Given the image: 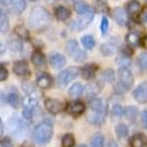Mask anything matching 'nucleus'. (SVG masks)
Segmentation results:
<instances>
[{
    "instance_id": "6",
    "label": "nucleus",
    "mask_w": 147,
    "mask_h": 147,
    "mask_svg": "<svg viewBox=\"0 0 147 147\" xmlns=\"http://www.w3.org/2000/svg\"><path fill=\"white\" fill-rule=\"evenodd\" d=\"M75 12L78 15H81L82 18H91L93 19V16H94V9H91L90 5L84 3V2H78L75 5Z\"/></svg>"
},
{
    "instance_id": "26",
    "label": "nucleus",
    "mask_w": 147,
    "mask_h": 147,
    "mask_svg": "<svg viewBox=\"0 0 147 147\" xmlns=\"http://www.w3.org/2000/svg\"><path fill=\"white\" fill-rule=\"evenodd\" d=\"M31 60L35 66H44L46 65V57L41 52H34L31 56Z\"/></svg>"
},
{
    "instance_id": "12",
    "label": "nucleus",
    "mask_w": 147,
    "mask_h": 147,
    "mask_svg": "<svg viewBox=\"0 0 147 147\" xmlns=\"http://www.w3.org/2000/svg\"><path fill=\"white\" fill-rule=\"evenodd\" d=\"M46 109L50 113L56 115V113H59L60 110H62V103H60L59 100H56V99H47L46 100Z\"/></svg>"
},
{
    "instance_id": "17",
    "label": "nucleus",
    "mask_w": 147,
    "mask_h": 147,
    "mask_svg": "<svg viewBox=\"0 0 147 147\" xmlns=\"http://www.w3.org/2000/svg\"><path fill=\"white\" fill-rule=\"evenodd\" d=\"M96 72H97L96 65H85L84 68H81V75L85 80H93L96 77Z\"/></svg>"
},
{
    "instance_id": "36",
    "label": "nucleus",
    "mask_w": 147,
    "mask_h": 147,
    "mask_svg": "<svg viewBox=\"0 0 147 147\" xmlns=\"http://www.w3.org/2000/svg\"><path fill=\"white\" fill-rule=\"evenodd\" d=\"M116 136H118L119 138L127 137V136H128V127H127L125 124H119V125L116 127Z\"/></svg>"
},
{
    "instance_id": "44",
    "label": "nucleus",
    "mask_w": 147,
    "mask_h": 147,
    "mask_svg": "<svg viewBox=\"0 0 147 147\" xmlns=\"http://www.w3.org/2000/svg\"><path fill=\"white\" fill-rule=\"evenodd\" d=\"M97 9H99L100 12H106V10H107V7H106V5H105L103 0H97Z\"/></svg>"
},
{
    "instance_id": "50",
    "label": "nucleus",
    "mask_w": 147,
    "mask_h": 147,
    "mask_svg": "<svg viewBox=\"0 0 147 147\" xmlns=\"http://www.w3.org/2000/svg\"><path fill=\"white\" fill-rule=\"evenodd\" d=\"M57 0H47V3H56Z\"/></svg>"
},
{
    "instance_id": "39",
    "label": "nucleus",
    "mask_w": 147,
    "mask_h": 147,
    "mask_svg": "<svg viewBox=\"0 0 147 147\" xmlns=\"http://www.w3.org/2000/svg\"><path fill=\"white\" fill-rule=\"evenodd\" d=\"M138 66L144 71H147V52H143L138 56Z\"/></svg>"
},
{
    "instance_id": "27",
    "label": "nucleus",
    "mask_w": 147,
    "mask_h": 147,
    "mask_svg": "<svg viewBox=\"0 0 147 147\" xmlns=\"http://www.w3.org/2000/svg\"><path fill=\"white\" fill-rule=\"evenodd\" d=\"M84 94V87L80 84V82H75L72 85V87L69 88V96L71 97H80Z\"/></svg>"
},
{
    "instance_id": "28",
    "label": "nucleus",
    "mask_w": 147,
    "mask_h": 147,
    "mask_svg": "<svg viewBox=\"0 0 147 147\" xmlns=\"http://www.w3.org/2000/svg\"><path fill=\"white\" fill-rule=\"evenodd\" d=\"M81 44H82V47H84V49H87V50H91V49H94L96 41H94V38H93L91 35H82V38H81Z\"/></svg>"
},
{
    "instance_id": "30",
    "label": "nucleus",
    "mask_w": 147,
    "mask_h": 147,
    "mask_svg": "<svg viewBox=\"0 0 147 147\" xmlns=\"http://www.w3.org/2000/svg\"><path fill=\"white\" fill-rule=\"evenodd\" d=\"M15 35L19 37V38H24V40H28V37H30V32L28 30L24 27V25H18L15 27Z\"/></svg>"
},
{
    "instance_id": "22",
    "label": "nucleus",
    "mask_w": 147,
    "mask_h": 147,
    "mask_svg": "<svg viewBox=\"0 0 147 147\" xmlns=\"http://www.w3.org/2000/svg\"><path fill=\"white\" fill-rule=\"evenodd\" d=\"M9 28V18H7V12L5 7H2L0 10V31L2 32H6Z\"/></svg>"
},
{
    "instance_id": "52",
    "label": "nucleus",
    "mask_w": 147,
    "mask_h": 147,
    "mask_svg": "<svg viewBox=\"0 0 147 147\" xmlns=\"http://www.w3.org/2000/svg\"><path fill=\"white\" fill-rule=\"evenodd\" d=\"M30 2H37V0H30Z\"/></svg>"
},
{
    "instance_id": "14",
    "label": "nucleus",
    "mask_w": 147,
    "mask_h": 147,
    "mask_svg": "<svg viewBox=\"0 0 147 147\" xmlns=\"http://www.w3.org/2000/svg\"><path fill=\"white\" fill-rule=\"evenodd\" d=\"M65 63H66V57L62 56L60 53H53V55H50V65H52L53 68L59 69V68L65 66Z\"/></svg>"
},
{
    "instance_id": "5",
    "label": "nucleus",
    "mask_w": 147,
    "mask_h": 147,
    "mask_svg": "<svg viewBox=\"0 0 147 147\" xmlns=\"http://www.w3.org/2000/svg\"><path fill=\"white\" fill-rule=\"evenodd\" d=\"M78 75V69L77 68H68L65 71H62L57 75V84L60 87H63V85L69 84L72 80H75V77Z\"/></svg>"
},
{
    "instance_id": "7",
    "label": "nucleus",
    "mask_w": 147,
    "mask_h": 147,
    "mask_svg": "<svg viewBox=\"0 0 147 147\" xmlns=\"http://www.w3.org/2000/svg\"><path fill=\"white\" fill-rule=\"evenodd\" d=\"M134 99L138 103H146L147 102V82H141L138 87L134 90Z\"/></svg>"
},
{
    "instance_id": "54",
    "label": "nucleus",
    "mask_w": 147,
    "mask_h": 147,
    "mask_svg": "<svg viewBox=\"0 0 147 147\" xmlns=\"http://www.w3.org/2000/svg\"><path fill=\"white\" fill-rule=\"evenodd\" d=\"M146 2H147V0H146Z\"/></svg>"
},
{
    "instance_id": "23",
    "label": "nucleus",
    "mask_w": 147,
    "mask_h": 147,
    "mask_svg": "<svg viewBox=\"0 0 147 147\" xmlns=\"http://www.w3.org/2000/svg\"><path fill=\"white\" fill-rule=\"evenodd\" d=\"M99 90H100V85L96 84V82H93V84L87 85L84 91H85V96L90 97V99L93 100V99H96V97H97V93H99Z\"/></svg>"
},
{
    "instance_id": "53",
    "label": "nucleus",
    "mask_w": 147,
    "mask_h": 147,
    "mask_svg": "<svg viewBox=\"0 0 147 147\" xmlns=\"http://www.w3.org/2000/svg\"><path fill=\"white\" fill-rule=\"evenodd\" d=\"M71 2H77V0H71Z\"/></svg>"
},
{
    "instance_id": "3",
    "label": "nucleus",
    "mask_w": 147,
    "mask_h": 147,
    "mask_svg": "<svg viewBox=\"0 0 147 147\" xmlns=\"http://www.w3.org/2000/svg\"><path fill=\"white\" fill-rule=\"evenodd\" d=\"M118 84L115 85V90L118 93H125L127 90L131 88V85L134 82V77H132V72L128 69V68H124L121 66L119 68V72H118Z\"/></svg>"
},
{
    "instance_id": "34",
    "label": "nucleus",
    "mask_w": 147,
    "mask_h": 147,
    "mask_svg": "<svg viewBox=\"0 0 147 147\" xmlns=\"http://www.w3.org/2000/svg\"><path fill=\"white\" fill-rule=\"evenodd\" d=\"M74 144H75V138L72 134H65L62 137V147H74Z\"/></svg>"
},
{
    "instance_id": "42",
    "label": "nucleus",
    "mask_w": 147,
    "mask_h": 147,
    "mask_svg": "<svg viewBox=\"0 0 147 147\" xmlns=\"http://www.w3.org/2000/svg\"><path fill=\"white\" fill-rule=\"evenodd\" d=\"M7 78V69L2 65V66H0V81H5Z\"/></svg>"
},
{
    "instance_id": "9",
    "label": "nucleus",
    "mask_w": 147,
    "mask_h": 147,
    "mask_svg": "<svg viewBox=\"0 0 147 147\" xmlns=\"http://www.w3.org/2000/svg\"><path fill=\"white\" fill-rule=\"evenodd\" d=\"M127 13L128 12L125 10V9H122V7H115L113 10H112V18L119 24V25H125L127 24Z\"/></svg>"
},
{
    "instance_id": "48",
    "label": "nucleus",
    "mask_w": 147,
    "mask_h": 147,
    "mask_svg": "<svg viewBox=\"0 0 147 147\" xmlns=\"http://www.w3.org/2000/svg\"><path fill=\"white\" fill-rule=\"evenodd\" d=\"M107 147H119V146H118V143H115V141H109Z\"/></svg>"
},
{
    "instance_id": "18",
    "label": "nucleus",
    "mask_w": 147,
    "mask_h": 147,
    "mask_svg": "<svg viewBox=\"0 0 147 147\" xmlns=\"http://www.w3.org/2000/svg\"><path fill=\"white\" fill-rule=\"evenodd\" d=\"M127 12L131 16H137L140 12H141V5L137 0H129L128 5H127Z\"/></svg>"
},
{
    "instance_id": "13",
    "label": "nucleus",
    "mask_w": 147,
    "mask_h": 147,
    "mask_svg": "<svg viewBox=\"0 0 147 147\" xmlns=\"http://www.w3.org/2000/svg\"><path fill=\"white\" fill-rule=\"evenodd\" d=\"M90 109L91 110H97V112H106L107 113V103L105 99H93L90 103Z\"/></svg>"
},
{
    "instance_id": "16",
    "label": "nucleus",
    "mask_w": 147,
    "mask_h": 147,
    "mask_svg": "<svg viewBox=\"0 0 147 147\" xmlns=\"http://www.w3.org/2000/svg\"><path fill=\"white\" fill-rule=\"evenodd\" d=\"M127 43L131 46V47H136V46H140L141 43V35L138 31H131L127 34Z\"/></svg>"
},
{
    "instance_id": "32",
    "label": "nucleus",
    "mask_w": 147,
    "mask_h": 147,
    "mask_svg": "<svg viewBox=\"0 0 147 147\" xmlns=\"http://www.w3.org/2000/svg\"><path fill=\"white\" fill-rule=\"evenodd\" d=\"M38 112L40 113V109L37 107V109H31V107H24V110H22V115H24V118L25 119H28V121H31L34 116H35V113Z\"/></svg>"
},
{
    "instance_id": "8",
    "label": "nucleus",
    "mask_w": 147,
    "mask_h": 147,
    "mask_svg": "<svg viewBox=\"0 0 147 147\" xmlns=\"http://www.w3.org/2000/svg\"><path fill=\"white\" fill-rule=\"evenodd\" d=\"M66 110L69 115H74V116H80L84 113L85 110V106L82 102H71L68 106H66Z\"/></svg>"
},
{
    "instance_id": "4",
    "label": "nucleus",
    "mask_w": 147,
    "mask_h": 147,
    "mask_svg": "<svg viewBox=\"0 0 147 147\" xmlns=\"http://www.w3.org/2000/svg\"><path fill=\"white\" fill-rule=\"evenodd\" d=\"M66 50L72 56V59L77 60V62H84V60L87 59V53H85V50H82V49L80 47V44L75 40H69L68 41Z\"/></svg>"
},
{
    "instance_id": "21",
    "label": "nucleus",
    "mask_w": 147,
    "mask_h": 147,
    "mask_svg": "<svg viewBox=\"0 0 147 147\" xmlns=\"http://www.w3.org/2000/svg\"><path fill=\"white\" fill-rule=\"evenodd\" d=\"M146 143H147V140H146V136H143V134H136L129 140L131 147H144Z\"/></svg>"
},
{
    "instance_id": "1",
    "label": "nucleus",
    "mask_w": 147,
    "mask_h": 147,
    "mask_svg": "<svg viewBox=\"0 0 147 147\" xmlns=\"http://www.w3.org/2000/svg\"><path fill=\"white\" fill-rule=\"evenodd\" d=\"M52 136H53V124H52V121H49V119L41 121L32 131L34 141L37 144H40V146L47 144L49 141H50Z\"/></svg>"
},
{
    "instance_id": "45",
    "label": "nucleus",
    "mask_w": 147,
    "mask_h": 147,
    "mask_svg": "<svg viewBox=\"0 0 147 147\" xmlns=\"http://www.w3.org/2000/svg\"><path fill=\"white\" fill-rule=\"evenodd\" d=\"M0 2H2V7H10V5H12V2H13V0H0Z\"/></svg>"
},
{
    "instance_id": "43",
    "label": "nucleus",
    "mask_w": 147,
    "mask_h": 147,
    "mask_svg": "<svg viewBox=\"0 0 147 147\" xmlns=\"http://www.w3.org/2000/svg\"><path fill=\"white\" fill-rule=\"evenodd\" d=\"M107 25H109V21H107V18H103V19H102V27H100L103 34H106V32H107Z\"/></svg>"
},
{
    "instance_id": "15",
    "label": "nucleus",
    "mask_w": 147,
    "mask_h": 147,
    "mask_svg": "<svg viewBox=\"0 0 147 147\" xmlns=\"http://www.w3.org/2000/svg\"><path fill=\"white\" fill-rule=\"evenodd\" d=\"M52 77L49 75V74H46V72H43V74H40L38 77H37V85H38L40 88H49L52 85Z\"/></svg>"
},
{
    "instance_id": "47",
    "label": "nucleus",
    "mask_w": 147,
    "mask_h": 147,
    "mask_svg": "<svg viewBox=\"0 0 147 147\" xmlns=\"http://www.w3.org/2000/svg\"><path fill=\"white\" fill-rule=\"evenodd\" d=\"M141 21H143L144 24H147V10H146V12H144V13L141 15Z\"/></svg>"
},
{
    "instance_id": "25",
    "label": "nucleus",
    "mask_w": 147,
    "mask_h": 147,
    "mask_svg": "<svg viewBox=\"0 0 147 147\" xmlns=\"http://www.w3.org/2000/svg\"><path fill=\"white\" fill-rule=\"evenodd\" d=\"M116 40H112V41H109V43H105L102 46V53L105 56H109V55H113L116 52Z\"/></svg>"
},
{
    "instance_id": "46",
    "label": "nucleus",
    "mask_w": 147,
    "mask_h": 147,
    "mask_svg": "<svg viewBox=\"0 0 147 147\" xmlns=\"http://www.w3.org/2000/svg\"><path fill=\"white\" fill-rule=\"evenodd\" d=\"M143 124L147 128V110H144V112H143Z\"/></svg>"
},
{
    "instance_id": "10",
    "label": "nucleus",
    "mask_w": 147,
    "mask_h": 147,
    "mask_svg": "<svg viewBox=\"0 0 147 147\" xmlns=\"http://www.w3.org/2000/svg\"><path fill=\"white\" fill-rule=\"evenodd\" d=\"M87 119H88V122H91V124H94V125H100V124H103L105 119H106V112L91 110L90 115L87 116Z\"/></svg>"
},
{
    "instance_id": "37",
    "label": "nucleus",
    "mask_w": 147,
    "mask_h": 147,
    "mask_svg": "<svg viewBox=\"0 0 147 147\" xmlns=\"http://www.w3.org/2000/svg\"><path fill=\"white\" fill-rule=\"evenodd\" d=\"M102 80L105 82H113L115 81V72L112 69H106L103 72V75H102Z\"/></svg>"
},
{
    "instance_id": "20",
    "label": "nucleus",
    "mask_w": 147,
    "mask_h": 147,
    "mask_svg": "<svg viewBox=\"0 0 147 147\" xmlns=\"http://www.w3.org/2000/svg\"><path fill=\"white\" fill-rule=\"evenodd\" d=\"M25 6H27V2L25 0H13L10 5V9L15 15H21L24 10H25Z\"/></svg>"
},
{
    "instance_id": "41",
    "label": "nucleus",
    "mask_w": 147,
    "mask_h": 147,
    "mask_svg": "<svg viewBox=\"0 0 147 147\" xmlns=\"http://www.w3.org/2000/svg\"><path fill=\"white\" fill-rule=\"evenodd\" d=\"M0 147H13V143H12L10 138H2V143H0Z\"/></svg>"
},
{
    "instance_id": "11",
    "label": "nucleus",
    "mask_w": 147,
    "mask_h": 147,
    "mask_svg": "<svg viewBox=\"0 0 147 147\" xmlns=\"http://www.w3.org/2000/svg\"><path fill=\"white\" fill-rule=\"evenodd\" d=\"M13 72L16 74L18 77H28V75H30V69H28L27 62H24V60H19V62H16L15 66H13Z\"/></svg>"
},
{
    "instance_id": "33",
    "label": "nucleus",
    "mask_w": 147,
    "mask_h": 147,
    "mask_svg": "<svg viewBox=\"0 0 147 147\" xmlns=\"http://www.w3.org/2000/svg\"><path fill=\"white\" fill-rule=\"evenodd\" d=\"M110 115H112L113 118H119L122 115H125V110H124V107H122L121 105H113L112 109H110Z\"/></svg>"
},
{
    "instance_id": "31",
    "label": "nucleus",
    "mask_w": 147,
    "mask_h": 147,
    "mask_svg": "<svg viewBox=\"0 0 147 147\" xmlns=\"http://www.w3.org/2000/svg\"><path fill=\"white\" fill-rule=\"evenodd\" d=\"M103 144H105L103 134H94L91 138V147H103Z\"/></svg>"
},
{
    "instance_id": "19",
    "label": "nucleus",
    "mask_w": 147,
    "mask_h": 147,
    "mask_svg": "<svg viewBox=\"0 0 147 147\" xmlns=\"http://www.w3.org/2000/svg\"><path fill=\"white\" fill-rule=\"evenodd\" d=\"M55 15H56V18H57L59 21H66V19H69V16H71V10H69L66 6H57V7L55 9Z\"/></svg>"
},
{
    "instance_id": "29",
    "label": "nucleus",
    "mask_w": 147,
    "mask_h": 147,
    "mask_svg": "<svg viewBox=\"0 0 147 147\" xmlns=\"http://www.w3.org/2000/svg\"><path fill=\"white\" fill-rule=\"evenodd\" d=\"M7 103L12 106V107H18L19 103H21V99H19V96L16 94V91H10L7 94Z\"/></svg>"
},
{
    "instance_id": "38",
    "label": "nucleus",
    "mask_w": 147,
    "mask_h": 147,
    "mask_svg": "<svg viewBox=\"0 0 147 147\" xmlns=\"http://www.w3.org/2000/svg\"><path fill=\"white\" fill-rule=\"evenodd\" d=\"M9 47L12 49L13 52H21V49H22V44L18 38H10L9 40Z\"/></svg>"
},
{
    "instance_id": "40",
    "label": "nucleus",
    "mask_w": 147,
    "mask_h": 147,
    "mask_svg": "<svg viewBox=\"0 0 147 147\" xmlns=\"http://www.w3.org/2000/svg\"><path fill=\"white\" fill-rule=\"evenodd\" d=\"M22 88L25 90V94H27V96L34 93V87H32V85H31L30 82H24V84H22Z\"/></svg>"
},
{
    "instance_id": "49",
    "label": "nucleus",
    "mask_w": 147,
    "mask_h": 147,
    "mask_svg": "<svg viewBox=\"0 0 147 147\" xmlns=\"http://www.w3.org/2000/svg\"><path fill=\"white\" fill-rule=\"evenodd\" d=\"M143 46H144V47L147 49V35H146L144 38H143Z\"/></svg>"
},
{
    "instance_id": "2",
    "label": "nucleus",
    "mask_w": 147,
    "mask_h": 147,
    "mask_svg": "<svg viewBox=\"0 0 147 147\" xmlns=\"http://www.w3.org/2000/svg\"><path fill=\"white\" fill-rule=\"evenodd\" d=\"M28 22L34 30H44L50 24V13L44 7H34L30 13Z\"/></svg>"
},
{
    "instance_id": "51",
    "label": "nucleus",
    "mask_w": 147,
    "mask_h": 147,
    "mask_svg": "<svg viewBox=\"0 0 147 147\" xmlns=\"http://www.w3.org/2000/svg\"><path fill=\"white\" fill-rule=\"evenodd\" d=\"M80 147H87V146H85V144H81V146H80Z\"/></svg>"
},
{
    "instance_id": "24",
    "label": "nucleus",
    "mask_w": 147,
    "mask_h": 147,
    "mask_svg": "<svg viewBox=\"0 0 147 147\" xmlns=\"http://www.w3.org/2000/svg\"><path fill=\"white\" fill-rule=\"evenodd\" d=\"M10 124H12V132H13L15 136H19L21 132H24V131L27 129V128H25V125H24L18 118L10 119Z\"/></svg>"
},
{
    "instance_id": "35",
    "label": "nucleus",
    "mask_w": 147,
    "mask_h": 147,
    "mask_svg": "<svg viewBox=\"0 0 147 147\" xmlns=\"http://www.w3.org/2000/svg\"><path fill=\"white\" fill-rule=\"evenodd\" d=\"M137 115H138L137 107H134V106H128V107L125 109V116H127L129 121H136Z\"/></svg>"
}]
</instances>
